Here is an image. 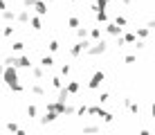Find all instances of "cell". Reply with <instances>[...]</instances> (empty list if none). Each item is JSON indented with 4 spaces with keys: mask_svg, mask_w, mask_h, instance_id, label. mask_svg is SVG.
Wrapping results in <instances>:
<instances>
[{
    "mask_svg": "<svg viewBox=\"0 0 155 135\" xmlns=\"http://www.w3.org/2000/svg\"><path fill=\"white\" fill-rule=\"evenodd\" d=\"M101 79H104V74H101V72H97V74H94V79L92 81H90V86H92V88H97V86H99V81Z\"/></svg>",
    "mask_w": 155,
    "mask_h": 135,
    "instance_id": "1",
    "label": "cell"
},
{
    "mask_svg": "<svg viewBox=\"0 0 155 135\" xmlns=\"http://www.w3.org/2000/svg\"><path fill=\"white\" fill-rule=\"evenodd\" d=\"M108 32H110V34H119V27H115V25H110V27H108Z\"/></svg>",
    "mask_w": 155,
    "mask_h": 135,
    "instance_id": "2",
    "label": "cell"
},
{
    "mask_svg": "<svg viewBox=\"0 0 155 135\" xmlns=\"http://www.w3.org/2000/svg\"><path fill=\"white\" fill-rule=\"evenodd\" d=\"M77 88H79L77 83H70V86H68V90H70V93H77Z\"/></svg>",
    "mask_w": 155,
    "mask_h": 135,
    "instance_id": "3",
    "label": "cell"
},
{
    "mask_svg": "<svg viewBox=\"0 0 155 135\" xmlns=\"http://www.w3.org/2000/svg\"><path fill=\"white\" fill-rule=\"evenodd\" d=\"M153 115H155V106H153Z\"/></svg>",
    "mask_w": 155,
    "mask_h": 135,
    "instance_id": "4",
    "label": "cell"
}]
</instances>
